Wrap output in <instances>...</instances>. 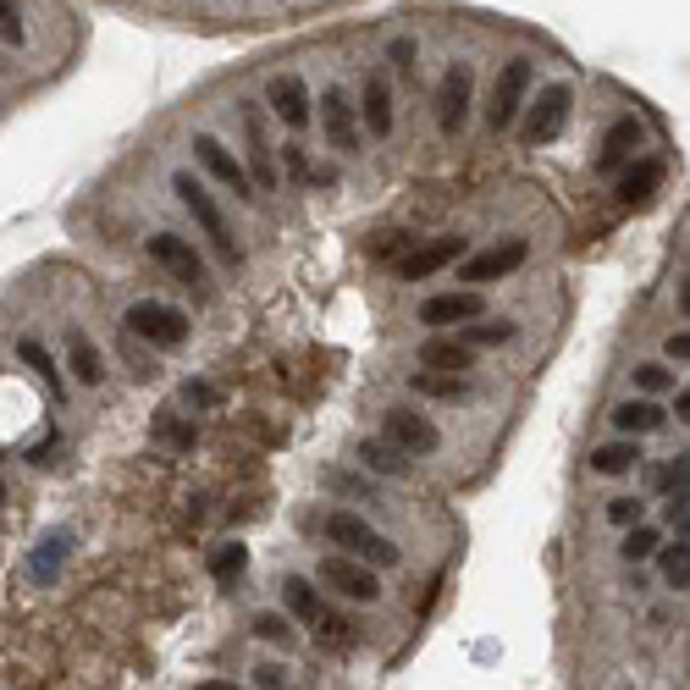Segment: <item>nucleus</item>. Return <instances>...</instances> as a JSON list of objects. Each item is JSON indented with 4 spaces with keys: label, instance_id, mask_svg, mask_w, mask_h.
Returning <instances> with one entry per match:
<instances>
[{
    "label": "nucleus",
    "instance_id": "nucleus-1",
    "mask_svg": "<svg viewBox=\"0 0 690 690\" xmlns=\"http://www.w3.org/2000/svg\"><path fill=\"white\" fill-rule=\"evenodd\" d=\"M172 194L183 199V210L194 216V227H199V232L210 238V249H216V260H221V265H238V260H243V249L232 243V227H227V216H221V205L210 199V188H205V183H199L194 172H177V177H172Z\"/></svg>",
    "mask_w": 690,
    "mask_h": 690
},
{
    "label": "nucleus",
    "instance_id": "nucleus-15",
    "mask_svg": "<svg viewBox=\"0 0 690 690\" xmlns=\"http://www.w3.org/2000/svg\"><path fill=\"white\" fill-rule=\"evenodd\" d=\"M464 254V238H431V243H420V249H409L404 260H398V276L404 282H426V276H437L442 265H453Z\"/></svg>",
    "mask_w": 690,
    "mask_h": 690
},
{
    "label": "nucleus",
    "instance_id": "nucleus-33",
    "mask_svg": "<svg viewBox=\"0 0 690 690\" xmlns=\"http://www.w3.org/2000/svg\"><path fill=\"white\" fill-rule=\"evenodd\" d=\"M155 437H161V442H172V448H194V437H199V431H194L188 420H177V409H161Z\"/></svg>",
    "mask_w": 690,
    "mask_h": 690
},
{
    "label": "nucleus",
    "instance_id": "nucleus-9",
    "mask_svg": "<svg viewBox=\"0 0 690 690\" xmlns=\"http://www.w3.org/2000/svg\"><path fill=\"white\" fill-rule=\"evenodd\" d=\"M525 95H530V62H508V67L497 73V89H492L486 122H492L497 133H508V128L519 122V111H525Z\"/></svg>",
    "mask_w": 690,
    "mask_h": 690
},
{
    "label": "nucleus",
    "instance_id": "nucleus-27",
    "mask_svg": "<svg viewBox=\"0 0 690 690\" xmlns=\"http://www.w3.org/2000/svg\"><path fill=\"white\" fill-rule=\"evenodd\" d=\"M415 393H426V398H470V382L448 376V371H415Z\"/></svg>",
    "mask_w": 690,
    "mask_h": 690
},
{
    "label": "nucleus",
    "instance_id": "nucleus-3",
    "mask_svg": "<svg viewBox=\"0 0 690 690\" xmlns=\"http://www.w3.org/2000/svg\"><path fill=\"white\" fill-rule=\"evenodd\" d=\"M122 326H128L133 337H144L150 349H183V342H188V315L172 309V304H161V298H139V304H128Z\"/></svg>",
    "mask_w": 690,
    "mask_h": 690
},
{
    "label": "nucleus",
    "instance_id": "nucleus-43",
    "mask_svg": "<svg viewBox=\"0 0 690 690\" xmlns=\"http://www.w3.org/2000/svg\"><path fill=\"white\" fill-rule=\"evenodd\" d=\"M0 503H7V481H0Z\"/></svg>",
    "mask_w": 690,
    "mask_h": 690
},
{
    "label": "nucleus",
    "instance_id": "nucleus-39",
    "mask_svg": "<svg viewBox=\"0 0 690 690\" xmlns=\"http://www.w3.org/2000/svg\"><path fill=\"white\" fill-rule=\"evenodd\" d=\"M640 514H646V508H640L635 497H613V503H607V519H613V525H635Z\"/></svg>",
    "mask_w": 690,
    "mask_h": 690
},
{
    "label": "nucleus",
    "instance_id": "nucleus-23",
    "mask_svg": "<svg viewBox=\"0 0 690 690\" xmlns=\"http://www.w3.org/2000/svg\"><path fill=\"white\" fill-rule=\"evenodd\" d=\"M67 552H73V536H45V541L34 547V558H29V574H34L40 585H51V580L62 574Z\"/></svg>",
    "mask_w": 690,
    "mask_h": 690
},
{
    "label": "nucleus",
    "instance_id": "nucleus-4",
    "mask_svg": "<svg viewBox=\"0 0 690 690\" xmlns=\"http://www.w3.org/2000/svg\"><path fill=\"white\" fill-rule=\"evenodd\" d=\"M238 128H243V172H249V183H254L260 194H276L282 166H276V150H271V139H265L260 106H243V111H238Z\"/></svg>",
    "mask_w": 690,
    "mask_h": 690
},
{
    "label": "nucleus",
    "instance_id": "nucleus-18",
    "mask_svg": "<svg viewBox=\"0 0 690 690\" xmlns=\"http://www.w3.org/2000/svg\"><path fill=\"white\" fill-rule=\"evenodd\" d=\"M354 459H360L371 475H387V481H404V475H409V453H404V448H393L387 437H365Z\"/></svg>",
    "mask_w": 690,
    "mask_h": 690
},
{
    "label": "nucleus",
    "instance_id": "nucleus-11",
    "mask_svg": "<svg viewBox=\"0 0 690 690\" xmlns=\"http://www.w3.org/2000/svg\"><path fill=\"white\" fill-rule=\"evenodd\" d=\"M150 260H155L172 282H183V287H205V260H199V249H194L188 238H177V232H155V238H150Z\"/></svg>",
    "mask_w": 690,
    "mask_h": 690
},
{
    "label": "nucleus",
    "instance_id": "nucleus-30",
    "mask_svg": "<svg viewBox=\"0 0 690 690\" xmlns=\"http://www.w3.org/2000/svg\"><path fill=\"white\" fill-rule=\"evenodd\" d=\"M635 459H640L635 442H607V448L591 453V470H596V475H624V470H635Z\"/></svg>",
    "mask_w": 690,
    "mask_h": 690
},
{
    "label": "nucleus",
    "instance_id": "nucleus-21",
    "mask_svg": "<svg viewBox=\"0 0 690 690\" xmlns=\"http://www.w3.org/2000/svg\"><path fill=\"white\" fill-rule=\"evenodd\" d=\"M360 117H365L371 139H387V133H393V89H387V78H371V84H365Z\"/></svg>",
    "mask_w": 690,
    "mask_h": 690
},
{
    "label": "nucleus",
    "instance_id": "nucleus-5",
    "mask_svg": "<svg viewBox=\"0 0 690 690\" xmlns=\"http://www.w3.org/2000/svg\"><path fill=\"white\" fill-rule=\"evenodd\" d=\"M470 100H475V67H470V62H453V67L442 73V89H437V128H442L448 139L464 133Z\"/></svg>",
    "mask_w": 690,
    "mask_h": 690
},
{
    "label": "nucleus",
    "instance_id": "nucleus-25",
    "mask_svg": "<svg viewBox=\"0 0 690 690\" xmlns=\"http://www.w3.org/2000/svg\"><path fill=\"white\" fill-rule=\"evenodd\" d=\"M315 624H320V646H326V651H354V646H360V635H365L354 618H337V613H326V607H320V618H315Z\"/></svg>",
    "mask_w": 690,
    "mask_h": 690
},
{
    "label": "nucleus",
    "instance_id": "nucleus-8",
    "mask_svg": "<svg viewBox=\"0 0 690 690\" xmlns=\"http://www.w3.org/2000/svg\"><path fill=\"white\" fill-rule=\"evenodd\" d=\"M320 128H326L331 150H342V155L360 150V111H354V100H349V89H342V84H326V95H320Z\"/></svg>",
    "mask_w": 690,
    "mask_h": 690
},
{
    "label": "nucleus",
    "instance_id": "nucleus-38",
    "mask_svg": "<svg viewBox=\"0 0 690 690\" xmlns=\"http://www.w3.org/2000/svg\"><path fill=\"white\" fill-rule=\"evenodd\" d=\"M0 40L23 45V18H18V7H12V0H0Z\"/></svg>",
    "mask_w": 690,
    "mask_h": 690
},
{
    "label": "nucleus",
    "instance_id": "nucleus-6",
    "mask_svg": "<svg viewBox=\"0 0 690 690\" xmlns=\"http://www.w3.org/2000/svg\"><path fill=\"white\" fill-rule=\"evenodd\" d=\"M320 585L337 591V596H349V602H376L382 596V580L371 574V563H354L349 552L320 558Z\"/></svg>",
    "mask_w": 690,
    "mask_h": 690
},
{
    "label": "nucleus",
    "instance_id": "nucleus-42",
    "mask_svg": "<svg viewBox=\"0 0 690 690\" xmlns=\"http://www.w3.org/2000/svg\"><path fill=\"white\" fill-rule=\"evenodd\" d=\"M668 360H679V365L690 360V337H684V331H673V337H668Z\"/></svg>",
    "mask_w": 690,
    "mask_h": 690
},
{
    "label": "nucleus",
    "instance_id": "nucleus-22",
    "mask_svg": "<svg viewBox=\"0 0 690 690\" xmlns=\"http://www.w3.org/2000/svg\"><path fill=\"white\" fill-rule=\"evenodd\" d=\"M67 365H73V376H78L84 387H100V382H106V360H100V349H95L84 331H73V342H67Z\"/></svg>",
    "mask_w": 690,
    "mask_h": 690
},
{
    "label": "nucleus",
    "instance_id": "nucleus-12",
    "mask_svg": "<svg viewBox=\"0 0 690 690\" xmlns=\"http://www.w3.org/2000/svg\"><path fill=\"white\" fill-rule=\"evenodd\" d=\"M194 155H199V166L216 177V183H227L238 199H254V183H249V172H243V161L221 144V139H210V133H199L194 139Z\"/></svg>",
    "mask_w": 690,
    "mask_h": 690
},
{
    "label": "nucleus",
    "instance_id": "nucleus-7",
    "mask_svg": "<svg viewBox=\"0 0 690 690\" xmlns=\"http://www.w3.org/2000/svg\"><path fill=\"white\" fill-rule=\"evenodd\" d=\"M382 437H387L393 448H404L409 459H426V453L442 448V431H437L420 409H387V415H382Z\"/></svg>",
    "mask_w": 690,
    "mask_h": 690
},
{
    "label": "nucleus",
    "instance_id": "nucleus-29",
    "mask_svg": "<svg viewBox=\"0 0 690 690\" xmlns=\"http://www.w3.org/2000/svg\"><path fill=\"white\" fill-rule=\"evenodd\" d=\"M18 360H23V365H29V371H34V376H40L45 387H62V371H56V360L45 354V342L23 337V342H18Z\"/></svg>",
    "mask_w": 690,
    "mask_h": 690
},
{
    "label": "nucleus",
    "instance_id": "nucleus-24",
    "mask_svg": "<svg viewBox=\"0 0 690 690\" xmlns=\"http://www.w3.org/2000/svg\"><path fill=\"white\" fill-rule=\"evenodd\" d=\"M657 183H662V161H640V166H629V172H624L618 199H624V205H646Z\"/></svg>",
    "mask_w": 690,
    "mask_h": 690
},
{
    "label": "nucleus",
    "instance_id": "nucleus-41",
    "mask_svg": "<svg viewBox=\"0 0 690 690\" xmlns=\"http://www.w3.org/2000/svg\"><path fill=\"white\" fill-rule=\"evenodd\" d=\"M254 684H265V690H276V684H287V673H282L276 662H260V668H254Z\"/></svg>",
    "mask_w": 690,
    "mask_h": 690
},
{
    "label": "nucleus",
    "instance_id": "nucleus-36",
    "mask_svg": "<svg viewBox=\"0 0 690 690\" xmlns=\"http://www.w3.org/2000/svg\"><path fill=\"white\" fill-rule=\"evenodd\" d=\"M662 574H668V585H679V591H684V580H690V558H684V536H679V547H668V552H662Z\"/></svg>",
    "mask_w": 690,
    "mask_h": 690
},
{
    "label": "nucleus",
    "instance_id": "nucleus-34",
    "mask_svg": "<svg viewBox=\"0 0 690 690\" xmlns=\"http://www.w3.org/2000/svg\"><path fill=\"white\" fill-rule=\"evenodd\" d=\"M387 62H393L398 78H415V73H420V45H415V40H393V45H387Z\"/></svg>",
    "mask_w": 690,
    "mask_h": 690
},
{
    "label": "nucleus",
    "instance_id": "nucleus-26",
    "mask_svg": "<svg viewBox=\"0 0 690 690\" xmlns=\"http://www.w3.org/2000/svg\"><path fill=\"white\" fill-rule=\"evenodd\" d=\"M514 331H519L514 320H481V326H459V342H470V349H497V342H508Z\"/></svg>",
    "mask_w": 690,
    "mask_h": 690
},
{
    "label": "nucleus",
    "instance_id": "nucleus-31",
    "mask_svg": "<svg viewBox=\"0 0 690 690\" xmlns=\"http://www.w3.org/2000/svg\"><path fill=\"white\" fill-rule=\"evenodd\" d=\"M249 569V547H216V558H210V574H216V585H232L238 574Z\"/></svg>",
    "mask_w": 690,
    "mask_h": 690
},
{
    "label": "nucleus",
    "instance_id": "nucleus-10",
    "mask_svg": "<svg viewBox=\"0 0 690 690\" xmlns=\"http://www.w3.org/2000/svg\"><path fill=\"white\" fill-rule=\"evenodd\" d=\"M569 106H574V95H569V84H552L547 95H536V106H530V122L519 128V139H525L530 150H541V144H552V139L563 133V122H569Z\"/></svg>",
    "mask_w": 690,
    "mask_h": 690
},
{
    "label": "nucleus",
    "instance_id": "nucleus-20",
    "mask_svg": "<svg viewBox=\"0 0 690 690\" xmlns=\"http://www.w3.org/2000/svg\"><path fill=\"white\" fill-rule=\"evenodd\" d=\"M613 426H618L624 437H646V431H662V426H668V409H657L651 398H629V404L613 409Z\"/></svg>",
    "mask_w": 690,
    "mask_h": 690
},
{
    "label": "nucleus",
    "instance_id": "nucleus-17",
    "mask_svg": "<svg viewBox=\"0 0 690 690\" xmlns=\"http://www.w3.org/2000/svg\"><path fill=\"white\" fill-rule=\"evenodd\" d=\"M415 360H420V371H448V376L475 371V349H470V342H459V337H426Z\"/></svg>",
    "mask_w": 690,
    "mask_h": 690
},
{
    "label": "nucleus",
    "instance_id": "nucleus-13",
    "mask_svg": "<svg viewBox=\"0 0 690 690\" xmlns=\"http://www.w3.org/2000/svg\"><path fill=\"white\" fill-rule=\"evenodd\" d=\"M530 260V243L525 238H508L503 249H486V254H475V260H464L459 265V282H497V276H508V271H519Z\"/></svg>",
    "mask_w": 690,
    "mask_h": 690
},
{
    "label": "nucleus",
    "instance_id": "nucleus-14",
    "mask_svg": "<svg viewBox=\"0 0 690 690\" xmlns=\"http://www.w3.org/2000/svg\"><path fill=\"white\" fill-rule=\"evenodd\" d=\"M265 106L282 117V128H309V89H304V78L298 73H282V78H271V89H265Z\"/></svg>",
    "mask_w": 690,
    "mask_h": 690
},
{
    "label": "nucleus",
    "instance_id": "nucleus-19",
    "mask_svg": "<svg viewBox=\"0 0 690 690\" xmlns=\"http://www.w3.org/2000/svg\"><path fill=\"white\" fill-rule=\"evenodd\" d=\"M635 150H640V122H635V117H618V122L607 128V139H602L596 172H613V166H624Z\"/></svg>",
    "mask_w": 690,
    "mask_h": 690
},
{
    "label": "nucleus",
    "instance_id": "nucleus-2",
    "mask_svg": "<svg viewBox=\"0 0 690 690\" xmlns=\"http://www.w3.org/2000/svg\"><path fill=\"white\" fill-rule=\"evenodd\" d=\"M320 530H326L331 547H342L349 558H365V563H376V569H398V563H404V552H398L382 530H371L365 519H354V514H326Z\"/></svg>",
    "mask_w": 690,
    "mask_h": 690
},
{
    "label": "nucleus",
    "instance_id": "nucleus-37",
    "mask_svg": "<svg viewBox=\"0 0 690 690\" xmlns=\"http://www.w3.org/2000/svg\"><path fill=\"white\" fill-rule=\"evenodd\" d=\"M183 404H188V409H216V404H221V393H216V387H205V382H188V387H183Z\"/></svg>",
    "mask_w": 690,
    "mask_h": 690
},
{
    "label": "nucleus",
    "instance_id": "nucleus-32",
    "mask_svg": "<svg viewBox=\"0 0 690 690\" xmlns=\"http://www.w3.org/2000/svg\"><path fill=\"white\" fill-rule=\"evenodd\" d=\"M249 635L265 640V646H293V624H287L282 613H254V618H249Z\"/></svg>",
    "mask_w": 690,
    "mask_h": 690
},
{
    "label": "nucleus",
    "instance_id": "nucleus-16",
    "mask_svg": "<svg viewBox=\"0 0 690 690\" xmlns=\"http://www.w3.org/2000/svg\"><path fill=\"white\" fill-rule=\"evenodd\" d=\"M481 309H486V298H481L475 287H464V293H437V298L420 304V326H459V320H475Z\"/></svg>",
    "mask_w": 690,
    "mask_h": 690
},
{
    "label": "nucleus",
    "instance_id": "nucleus-44",
    "mask_svg": "<svg viewBox=\"0 0 690 690\" xmlns=\"http://www.w3.org/2000/svg\"><path fill=\"white\" fill-rule=\"evenodd\" d=\"M0 73H7V62H0Z\"/></svg>",
    "mask_w": 690,
    "mask_h": 690
},
{
    "label": "nucleus",
    "instance_id": "nucleus-35",
    "mask_svg": "<svg viewBox=\"0 0 690 690\" xmlns=\"http://www.w3.org/2000/svg\"><path fill=\"white\" fill-rule=\"evenodd\" d=\"M618 552H624V558H629V563H635V558H651V552H657V530H651V525H640V519H635V530H629V536H624V547H618Z\"/></svg>",
    "mask_w": 690,
    "mask_h": 690
},
{
    "label": "nucleus",
    "instance_id": "nucleus-40",
    "mask_svg": "<svg viewBox=\"0 0 690 690\" xmlns=\"http://www.w3.org/2000/svg\"><path fill=\"white\" fill-rule=\"evenodd\" d=\"M668 382H673V376H668L662 365H640V371H635V387H646V393H662Z\"/></svg>",
    "mask_w": 690,
    "mask_h": 690
},
{
    "label": "nucleus",
    "instance_id": "nucleus-28",
    "mask_svg": "<svg viewBox=\"0 0 690 690\" xmlns=\"http://www.w3.org/2000/svg\"><path fill=\"white\" fill-rule=\"evenodd\" d=\"M282 596H287V607H293V618H320V596H315V585L304 580V574H287L282 580Z\"/></svg>",
    "mask_w": 690,
    "mask_h": 690
}]
</instances>
